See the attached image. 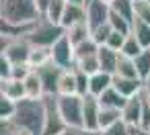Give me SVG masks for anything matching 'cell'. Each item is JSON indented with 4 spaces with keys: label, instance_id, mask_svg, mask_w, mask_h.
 I'll list each match as a JSON object with an SVG mask.
<instances>
[{
    "label": "cell",
    "instance_id": "cell-24",
    "mask_svg": "<svg viewBox=\"0 0 150 135\" xmlns=\"http://www.w3.org/2000/svg\"><path fill=\"white\" fill-rule=\"evenodd\" d=\"M52 62V49L50 47H33L31 49V55H29V66L33 70L45 66Z\"/></svg>",
    "mask_w": 150,
    "mask_h": 135
},
{
    "label": "cell",
    "instance_id": "cell-17",
    "mask_svg": "<svg viewBox=\"0 0 150 135\" xmlns=\"http://www.w3.org/2000/svg\"><path fill=\"white\" fill-rule=\"evenodd\" d=\"M82 21H86V6L84 4H68L60 25L64 29H68V27H72L76 23H82Z\"/></svg>",
    "mask_w": 150,
    "mask_h": 135
},
{
    "label": "cell",
    "instance_id": "cell-12",
    "mask_svg": "<svg viewBox=\"0 0 150 135\" xmlns=\"http://www.w3.org/2000/svg\"><path fill=\"white\" fill-rule=\"evenodd\" d=\"M146 82L142 78H121V76H113V88L119 90L125 98L132 96H140L144 92Z\"/></svg>",
    "mask_w": 150,
    "mask_h": 135
},
{
    "label": "cell",
    "instance_id": "cell-13",
    "mask_svg": "<svg viewBox=\"0 0 150 135\" xmlns=\"http://www.w3.org/2000/svg\"><path fill=\"white\" fill-rule=\"evenodd\" d=\"M99 64H101V72H107V74H111V76H115V72H117V64H119V51H113L111 47H107V45H101L99 47Z\"/></svg>",
    "mask_w": 150,
    "mask_h": 135
},
{
    "label": "cell",
    "instance_id": "cell-34",
    "mask_svg": "<svg viewBox=\"0 0 150 135\" xmlns=\"http://www.w3.org/2000/svg\"><path fill=\"white\" fill-rule=\"evenodd\" d=\"M136 19L150 23V0H136Z\"/></svg>",
    "mask_w": 150,
    "mask_h": 135
},
{
    "label": "cell",
    "instance_id": "cell-36",
    "mask_svg": "<svg viewBox=\"0 0 150 135\" xmlns=\"http://www.w3.org/2000/svg\"><path fill=\"white\" fill-rule=\"evenodd\" d=\"M129 131H132V127H129L127 123L119 121V123L111 125L109 129H103V131H101V135H129Z\"/></svg>",
    "mask_w": 150,
    "mask_h": 135
},
{
    "label": "cell",
    "instance_id": "cell-25",
    "mask_svg": "<svg viewBox=\"0 0 150 135\" xmlns=\"http://www.w3.org/2000/svg\"><path fill=\"white\" fill-rule=\"evenodd\" d=\"M132 35H136V39L140 41V45L144 49H150V23H144V21L136 19L134 27H132Z\"/></svg>",
    "mask_w": 150,
    "mask_h": 135
},
{
    "label": "cell",
    "instance_id": "cell-21",
    "mask_svg": "<svg viewBox=\"0 0 150 135\" xmlns=\"http://www.w3.org/2000/svg\"><path fill=\"white\" fill-rule=\"evenodd\" d=\"M121 121V108H107L101 106V115H99V133L103 129H109L111 125Z\"/></svg>",
    "mask_w": 150,
    "mask_h": 135
},
{
    "label": "cell",
    "instance_id": "cell-23",
    "mask_svg": "<svg viewBox=\"0 0 150 135\" xmlns=\"http://www.w3.org/2000/svg\"><path fill=\"white\" fill-rule=\"evenodd\" d=\"M111 10L134 23L136 21V0H113V2H111Z\"/></svg>",
    "mask_w": 150,
    "mask_h": 135
},
{
    "label": "cell",
    "instance_id": "cell-44",
    "mask_svg": "<svg viewBox=\"0 0 150 135\" xmlns=\"http://www.w3.org/2000/svg\"><path fill=\"white\" fill-rule=\"evenodd\" d=\"M88 2H91V0H84V4H88Z\"/></svg>",
    "mask_w": 150,
    "mask_h": 135
},
{
    "label": "cell",
    "instance_id": "cell-6",
    "mask_svg": "<svg viewBox=\"0 0 150 135\" xmlns=\"http://www.w3.org/2000/svg\"><path fill=\"white\" fill-rule=\"evenodd\" d=\"M45 102V127H43V135H62L68 125L62 119L60 111H58V96H43Z\"/></svg>",
    "mask_w": 150,
    "mask_h": 135
},
{
    "label": "cell",
    "instance_id": "cell-37",
    "mask_svg": "<svg viewBox=\"0 0 150 135\" xmlns=\"http://www.w3.org/2000/svg\"><path fill=\"white\" fill-rule=\"evenodd\" d=\"M2 135H35L23 127H17L13 121H2Z\"/></svg>",
    "mask_w": 150,
    "mask_h": 135
},
{
    "label": "cell",
    "instance_id": "cell-3",
    "mask_svg": "<svg viewBox=\"0 0 150 135\" xmlns=\"http://www.w3.org/2000/svg\"><path fill=\"white\" fill-rule=\"evenodd\" d=\"M64 33H66V29L62 25H56V23L47 21L45 17H41L35 25H31V29L25 37L33 47H50L52 49L56 45V41L60 37H64Z\"/></svg>",
    "mask_w": 150,
    "mask_h": 135
},
{
    "label": "cell",
    "instance_id": "cell-43",
    "mask_svg": "<svg viewBox=\"0 0 150 135\" xmlns=\"http://www.w3.org/2000/svg\"><path fill=\"white\" fill-rule=\"evenodd\" d=\"M103 2H107V4H111V2H113V0H103Z\"/></svg>",
    "mask_w": 150,
    "mask_h": 135
},
{
    "label": "cell",
    "instance_id": "cell-20",
    "mask_svg": "<svg viewBox=\"0 0 150 135\" xmlns=\"http://www.w3.org/2000/svg\"><path fill=\"white\" fill-rule=\"evenodd\" d=\"M99 102H101V106H107V108H123V104L127 102V98H125L119 90H115V88L111 86L109 90H105V92L99 96Z\"/></svg>",
    "mask_w": 150,
    "mask_h": 135
},
{
    "label": "cell",
    "instance_id": "cell-28",
    "mask_svg": "<svg viewBox=\"0 0 150 135\" xmlns=\"http://www.w3.org/2000/svg\"><path fill=\"white\" fill-rule=\"evenodd\" d=\"M109 25H111L113 31H119V33H123V35H132V27H134V23L127 21L125 17L113 13V10H111V15H109Z\"/></svg>",
    "mask_w": 150,
    "mask_h": 135
},
{
    "label": "cell",
    "instance_id": "cell-39",
    "mask_svg": "<svg viewBox=\"0 0 150 135\" xmlns=\"http://www.w3.org/2000/svg\"><path fill=\"white\" fill-rule=\"evenodd\" d=\"M62 135H101V133L88 131V129H84V127H68Z\"/></svg>",
    "mask_w": 150,
    "mask_h": 135
},
{
    "label": "cell",
    "instance_id": "cell-10",
    "mask_svg": "<svg viewBox=\"0 0 150 135\" xmlns=\"http://www.w3.org/2000/svg\"><path fill=\"white\" fill-rule=\"evenodd\" d=\"M142 111H144V98L140 96H132L127 98V102L121 108V121L127 123L129 127H140L142 125Z\"/></svg>",
    "mask_w": 150,
    "mask_h": 135
},
{
    "label": "cell",
    "instance_id": "cell-18",
    "mask_svg": "<svg viewBox=\"0 0 150 135\" xmlns=\"http://www.w3.org/2000/svg\"><path fill=\"white\" fill-rule=\"evenodd\" d=\"M25 92H27V98H33V100H41L45 96V90H43V82L39 78V74L33 70L25 80Z\"/></svg>",
    "mask_w": 150,
    "mask_h": 135
},
{
    "label": "cell",
    "instance_id": "cell-15",
    "mask_svg": "<svg viewBox=\"0 0 150 135\" xmlns=\"http://www.w3.org/2000/svg\"><path fill=\"white\" fill-rule=\"evenodd\" d=\"M113 86V76L107 74V72H97L91 76V82H88V94L93 96H101L105 90H109Z\"/></svg>",
    "mask_w": 150,
    "mask_h": 135
},
{
    "label": "cell",
    "instance_id": "cell-2",
    "mask_svg": "<svg viewBox=\"0 0 150 135\" xmlns=\"http://www.w3.org/2000/svg\"><path fill=\"white\" fill-rule=\"evenodd\" d=\"M13 123L17 127H23L35 135H43V127H45V102L41 100H33V98H25L17 104V115L13 119Z\"/></svg>",
    "mask_w": 150,
    "mask_h": 135
},
{
    "label": "cell",
    "instance_id": "cell-19",
    "mask_svg": "<svg viewBox=\"0 0 150 135\" xmlns=\"http://www.w3.org/2000/svg\"><path fill=\"white\" fill-rule=\"evenodd\" d=\"M70 94H78L74 68L72 70H64L62 76H60V82H58V96H70Z\"/></svg>",
    "mask_w": 150,
    "mask_h": 135
},
{
    "label": "cell",
    "instance_id": "cell-30",
    "mask_svg": "<svg viewBox=\"0 0 150 135\" xmlns=\"http://www.w3.org/2000/svg\"><path fill=\"white\" fill-rule=\"evenodd\" d=\"M74 68H78V70H82L84 74L93 76V74L101 72L99 55H88V57H82V59H78V62H76V66H74Z\"/></svg>",
    "mask_w": 150,
    "mask_h": 135
},
{
    "label": "cell",
    "instance_id": "cell-33",
    "mask_svg": "<svg viewBox=\"0 0 150 135\" xmlns=\"http://www.w3.org/2000/svg\"><path fill=\"white\" fill-rule=\"evenodd\" d=\"M125 37L127 35H123V33H119V31H111V35L107 37V47H111L113 51H121V47H123V43H125Z\"/></svg>",
    "mask_w": 150,
    "mask_h": 135
},
{
    "label": "cell",
    "instance_id": "cell-35",
    "mask_svg": "<svg viewBox=\"0 0 150 135\" xmlns=\"http://www.w3.org/2000/svg\"><path fill=\"white\" fill-rule=\"evenodd\" d=\"M111 25L107 23V25H101V27H97V29H93V39L97 41V45H105L107 43V37L111 35Z\"/></svg>",
    "mask_w": 150,
    "mask_h": 135
},
{
    "label": "cell",
    "instance_id": "cell-38",
    "mask_svg": "<svg viewBox=\"0 0 150 135\" xmlns=\"http://www.w3.org/2000/svg\"><path fill=\"white\" fill-rule=\"evenodd\" d=\"M11 72H13V64L2 55V57H0V76H2V80H8Z\"/></svg>",
    "mask_w": 150,
    "mask_h": 135
},
{
    "label": "cell",
    "instance_id": "cell-11",
    "mask_svg": "<svg viewBox=\"0 0 150 135\" xmlns=\"http://www.w3.org/2000/svg\"><path fill=\"white\" fill-rule=\"evenodd\" d=\"M99 115H101V102L97 96L86 94L84 96V111H82V119H84V129L99 133Z\"/></svg>",
    "mask_w": 150,
    "mask_h": 135
},
{
    "label": "cell",
    "instance_id": "cell-32",
    "mask_svg": "<svg viewBox=\"0 0 150 135\" xmlns=\"http://www.w3.org/2000/svg\"><path fill=\"white\" fill-rule=\"evenodd\" d=\"M17 104H19V102H15V100L6 98V96L0 98V117H2V121H13V119H15V115H17Z\"/></svg>",
    "mask_w": 150,
    "mask_h": 135
},
{
    "label": "cell",
    "instance_id": "cell-26",
    "mask_svg": "<svg viewBox=\"0 0 150 135\" xmlns=\"http://www.w3.org/2000/svg\"><path fill=\"white\" fill-rule=\"evenodd\" d=\"M142 51H144V47L140 45V41L136 39V35H127V37H125V43H123V47H121V51H119V55L129 57V59H136Z\"/></svg>",
    "mask_w": 150,
    "mask_h": 135
},
{
    "label": "cell",
    "instance_id": "cell-29",
    "mask_svg": "<svg viewBox=\"0 0 150 135\" xmlns=\"http://www.w3.org/2000/svg\"><path fill=\"white\" fill-rule=\"evenodd\" d=\"M134 62H136V68H138L140 78H142L144 82H148V80H150V49H144Z\"/></svg>",
    "mask_w": 150,
    "mask_h": 135
},
{
    "label": "cell",
    "instance_id": "cell-27",
    "mask_svg": "<svg viewBox=\"0 0 150 135\" xmlns=\"http://www.w3.org/2000/svg\"><path fill=\"white\" fill-rule=\"evenodd\" d=\"M115 76H121V78H140L138 74V68H136V62L129 59V57H119V64H117V72Z\"/></svg>",
    "mask_w": 150,
    "mask_h": 135
},
{
    "label": "cell",
    "instance_id": "cell-42",
    "mask_svg": "<svg viewBox=\"0 0 150 135\" xmlns=\"http://www.w3.org/2000/svg\"><path fill=\"white\" fill-rule=\"evenodd\" d=\"M68 4H84V0H66Z\"/></svg>",
    "mask_w": 150,
    "mask_h": 135
},
{
    "label": "cell",
    "instance_id": "cell-1",
    "mask_svg": "<svg viewBox=\"0 0 150 135\" xmlns=\"http://www.w3.org/2000/svg\"><path fill=\"white\" fill-rule=\"evenodd\" d=\"M0 2H2L0 4L2 23L15 27H31L43 17L35 0H0Z\"/></svg>",
    "mask_w": 150,
    "mask_h": 135
},
{
    "label": "cell",
    "instance_id": "cell-14",
    "mask_svg": "<svg viewBox=\"0 0 150 135\" xmlns=\"http://www.w3.org/2000/svg\"><path fill=\"white\" fill-rule=\"evenodd\" d=\"M0 92L2 96L15 100V102H21L27 98V92H25V82L23 80H15V78H8V80H2V86H0Z\"/></svg>",
    "mask_w": 150,
    "mask_h": 135
},
{
    "label": "cell",
    "instance_id": "cell-4",
    "mask_svg": "<svg viewBox=\"0 0 150 135\" xmlns=\"http://www.w3.org/2000/svg\"><path fill=\"white\" fill-rule=\"evenodd\" d=\"M58 111L68 127H84V119H82L84 96H80V94L58 96Z\"/></svg>",
    "mask_w": 150,
    "mask_h": 135
},
{
    "label": "cell",
    "instance_id": "cell-31",
    "mask_svg": "<svg viewBox=\"0 0 150 135\" xmlns=\"http://www.w3.org/2000/svg\"><path fill=\"white\" fill-rule=\"evenodd\" d=\"M99 47H101V45H97V41H95L93 37H91L88 41L76 45V62L82 59V57H88V55H97V53H99Z\"/></svg>",
    "mask_w": 150,
    "mask_h": 135
},
{
    "label": "cell",
    "instance_id": "cell-5",
    "mask_svg": "<svg viewBox=\"0 0 150 135\" xmlns=\"http://www.w3.org/2000/svg\"><path fill=\"white\" fill-rule=\"evenodd\" d=\"M33 45L27 41V37H2V55L11 62V64H29V55H31Z\"/></svg>",
    "mask_w": 150,
    "mask_h": 135
},
{
    "label": "cell",
    "instance_id": "cell-16",
    "mask_svg": "<svg viewBox=\"0 0 150 135\" xmlns=\"http://www.w3.org/2000/svg\"><path fill=\"white\" fill-rule=\"evenodd\" d=\"M66 37L72 41V45L76 47V45H80V43H84V41H88L91 37H93V29H91V25L86 23V21H82V23H76V25H72V27H68L66 29Z\"/></svg>",
    "mask_w": 150,
    "mask_h": 135
},
{
    "label": "cell",
    "instance_id": "cell-9",
    "mask_svg": "<svg viewBox=\"0 0 150 135\" xmlns=\"http://www.w3.org/2000/svg\"><path fill=\"white\" fill-rule=\"evenodd\" d=\"M84 6H86V23L91 25V29H97V27L109 23L111 4L103 2V0H91Z\"/></svg>",
    "mask_w": 150,
    "mask_h": 135
},
{
    "label": "cell",
    "instance_id": "cell-7",
    "mask_svg": "<svg viewBox=\"0 0 150 135\" xmlns=\"http://www.w3.org/2000/svg\"><path fill=\"white\" fill-rule=\"evenodd\" d=\"M52 62L56 66H60L62 70H72L76 66V47L72 45V41L66 37H60L56 41V45L52 47Z\"/></svg>",
    "mask_w": 150,
    "mask_h": 135
},
{
    "label": "cell",
    "instance_id": "cell-8",
    "mask_svg": "<svg viewBox=\"0 0 150 135\" xmlns=\"http://www.w3.org/2000/svg\"><path fill=\"white\" fill-rule=\"evenodd\" d=\"M35 72L39 74V78H41V82H43L45 96H58V82H60V76H62L64 70H62L60 66H56L54 62H50V64L37 68Z\"/></svg>",
    "mask_w": 150,
    "mask_h": 135
},
{
    "label": "cell",
    "instance_id": "cell-40",
    "mask_svg": "<svg viewBox=\"0 0 150 135\" xmlns=\"http://www.w3.org/2000/svg\"><path fill=\"white\" fill-rule=\"evenodd\" d=\"M129 135H150V131H148V129H144V127H132Z\"/></svg>",
    "mask_w": 150,
    "mask_h": 135
},
{
    "label": "cell",
    "instance_id": "cell-45",
    "mask_svg": "<svg viewBox=\"0 0 150 135\" xmlns=\"http://www.w3.org/2000/svg\"><path fill=\"white\" fill-rule=\"evenodd\" d=\"M148 131H150V127H148Z\"/></svg>",
    "mask_w": 150,
    "mask_h": 135
},
{
    "label": "cell",
    "instance_id": "cell-22",
    "mask_svg": "<svg viewBox=\"0 0 150 135\" xmlns=\"http://www.w3.org/2000/svg\"><path fill=\"white\" fill-rule=\"evenodd\" d=\"M66 6H68L66 0H52V2L47 4V8H45V13H43V17H45L47 21L60 25V23H62V17H64V13H66Z\"/></svg>",
    "mask_w": 150,
    "mask_h": 135
},
{
    "label": "cell",
    "instance_id": "cell-41",
    "mask_svg": "<svg viewBox=\"0 0 150 135\" xmlns=\"http://www.w3.org/2000/svg\"><path fill=\"white\" fill-rule=\"evenodd\" d=\"M35 2H37V6H39V10H41V15H43L45 8H47V4L52 2V0H35Z\"/></svg>",
    "mask_w": 150,
    "mask_h": 135
}]
</instances>
